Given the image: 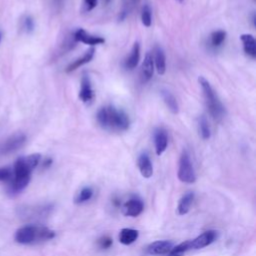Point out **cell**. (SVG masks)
<instances>
[{
	"label": "cell",
	"instance_id": "obj_8",
	"mask_svg": "<svg viewBox=\"0 0 256 256\" xmlns=\"http://www.w3.org/2000/svg\"><path fill=\"white\" fill-rule=\"evenodd\" d=\"M144 210L143 200L138 196L130 197L123 205H122V213L125 216L136 217L140 215Z\"/></svg>",
	"mask_w": 256,
	"mask_h": 256
},
{
	"label": "cell",
	"instance_id": "obj_29",
	"mask_svg": "<svg viewBox=\"0 0 256 256\" xmlns=\"http://www.w3.org/2000/svg\"><path fill=\"white\" fill-rule=\"evenodd\" d=\"M22 26H23V29L26 32H28V33L32 32L33 29H34V20H33V18L30 17V16L24 17L23 22H22Z\"/></svg>",
	"mask_w": 256,
	"mask_h": 256
},
{
	"label": "cell",
	"instance_id": "obj_5",
	"mask_svg": "<svg viewBox=\"0 0 256 256\" xmlns=\"http://www.w3.org/2000/svg\"><path fill=\"white\" fill-rule=\"evenodd\" d=\"M177 176L183 183L192 184L196 181V173L193 168L190 155L186 150H183L180 155Z\"/></svg>",
	"mask_w": 256,
	"mask_h": 256
},
{
	"label": "cell",
	"instance_id": "obj_10",
	"mask_svg": "<svg viewBox=\"0 0 256 256\" xmlns=\"http://www.w3.org/2000/svg\"><path fill=\"white\" fill-rule=\"evenodd\" d=\"M73 37H74L75 41H77V42H82V43H84V44L91 45V46L100 45V44H103V43L105 42V39H104L103 37L92 35V34L88 33L87 31H85V30L82 29V28L77 29V30L74 32V36H73Z\"/></svg>",
	"mask_w": 256,
	"mask_h": 256
},
{
	"label": "cell",
	"instance_id": "obj_24",
	"mask_svg": "<svg viewBox=\"0 0 256 256\" xmlns=\"http://www.w3.org/2000/svg\"><path fill=\"white\" fill-rule=\"evenodd\" d=\"M226 32L224 30H216L210 35V45L213 48H217L223 44L226 39Z\"/></svg>",
	"mask_w": 256,
	"mask_h": 256
},
{
	"label": "cell",
	"instance_id": "obj_33",
	"mask_svg": "<svg viewBox=\"0 0 256 256\" xmlns=\"http://www.w3.org/2000/svg\"><path fill=\"white\" fill-rule=\"evenodd\" d=\"M105 1V3H109L110 2V0H104Z\"/></svg>",
	"mask_w": 256,
	"mask_h": 256
},
{
	"label": "cell",
	"instance_id": "obj_2",
	"mask_svg": "<svg viewBox=\"0 0 256 256\" xmlns=\"http://www.w3.org/2000/svg\"><path fill=\"white\" fill-rule=\"evenodd\" d=\"M96 119L103 129L111 132H124L130 127L128 115L113 105L101 107L97 111Z\"/></svg>",
	"mask_w": 256,
	"mask_h": 256
},
{
	"label": "cell",
	"instance_id": "obj_17",
	"mask_svg": "<svg viewBox=\"0 0 256 256\" xmlns=\"http://www.w3.org/2000/svg\"><path fill=\"white\" fill-rule=\"evenodd\" d=\"M194 197H195L194 192L188 191L180 198L177 206V212L179 215H185L190 211Z\"/></svg>",
	"mask_w": 256,
	"mask_h": 256
},
{
	"label": "cell",
	"instance_id": "obj_4",
	"mask_svg": "<svg viewBox=\"0 0 256 256\" xmlns=\"http://www.w3.org/2000/svg\"><path fill=\"white\" fill-rule=\"evenodd\" d=\"M198 82L203 91V95H204L206 106L209 110V113L215 120H221L225 115V108L221 103V101L219 100L217 94L211 87L208 80L203 76H200L198 78Z\"/></svg>",
	"mask_w": 256,
	"mask_h": 256
},
{
	"label": "cell",
	"instance_id": "obj_31",
	"mask_svg": "<svg viewBox=\"0 0 256 256\" xmlns=\"http://www.w3.org/2000/svg\"><path fill=\"white\" fill-rule=\"evenodd\" d=\"M51 164H52V159L48 158V159H46V160L44 161V163H43V166H44L45 168H47V167H49Z\"/></svg>",
	"mask_w": 256,
	"mask_h": 256
},
{
	"label": "cell",
	"instance_id": "obj_23",
	"mask_svg": "<svg viewBox=\"0 0 256 256\" xmlns=\"http://www.w3.org/2000/svg\"><path fill=\"white\" fill-rule=\"evenodd\" d=\"M198 130H199V134L202 139L207 140L210 138V136H211L210 126H209L207 118L204 115H201L198 119Z\"/></svg>",
	"mask_w": 256,
	"mask_h": 256
},
{
	"label": "cell",
	"instance_id": "obj_26",
	"mask_svg": "<svg viewBox=\"0 0 256 256\" xmlns=\"http://www.w3.org/2000/svg\"><path fill=\"white\" fill-rule=\"evenodd\" d=\"M141 21L145 27H150L152 22V15H151V8L148 4H144L141 11Z\"/></svg>",
	"mask_w": 256,
	"mask_h": 256
},
{
	"label": "cell",
	"instance_id": "obj_7",
	"mask_svg": "<svg viewBox=\"0 0 256 256\" xmlns=\"http://www.w3.org/2000/svg\"><path fill=\"white\" fill-rule=\"evenodd\" d=\"M218 238V231L210 229L207 231H204L200 235H198L196 238L189 240L190 242V250H196L201 249L206 246H209L212 244L216 239Z\"/></svg>",
	"mask_w": 256,
	"mask_h": 256
},
{
	"label": "cell",
	"instance_id": "obj_28",
	"mask_svg": "<svg viewBox=\"0 0 256 256\" xmlns=\"http://www.w3.org/2000/svg\"><path fill=\"white\" fill-rule=\"evenodd\" d=\"M13 177L12 167H0V181L10 182Z\"/></svg>",
	"mask_w": 256,
	"mask_h": 256
},
{
	"label": "cell",
	"instance_id": "obj_1",
	"mask_svg": "<svg viewBox=\"0 0 256 256\" xmlns=\"http://www.w3.org/2000/svg\"><path fill=\"white\" fill-rule=\"evenodd\" d=\"M41 159L39 153H34L28 156H23L18 158L12 169L13 177L9 183L8 192L11 195H16L22 192L29 184L31 179L32 171L37 167Z\"/></svg>",
	"mask_w": 256,
	"mask_h": 256
},
{
	"label": "cell",
	"instance_id": "obj_35",
	"mask_svg": "<svg viewBox=\"0 0 256 256\" xmlns=\"http://www.w3.org/2000/svg\"><path fill=\"white\" fill-rule=\"evenodd\" d=\"M177 1H178V2H182L183 0H177Z\"/></svg>",
	"mask_w": 256,
	"mask_h": 256
},
{
	"label": "cell",
	"instance_id": "obj_32",
	"mask_svg": "<svg viewBox=\"0 0 256 256\" xmlns=\"http://www.w3.org/2000/svg\"><path fill=\"white\" fill-rule=\"evenodd\" d=\"M55 3H56L57 5H60V4L62 3V0H55Z\"/></svg>",
	"mask_w": 256,
	"mask_h": 256
},
{
	"label": "cell",
	"instance_id": "obj_12",
	"mask_svg": "<svg viewBox=\"0 0 256 256\" xmlns=\"http://www.w3.org/2000/svg\"><path fill=\"white\" fill-rule=\"evenodd\" d=\"M154 145L155 151L158 156L163 154L168 145V134L164 128H157L154 131Z\"/></svg>",
	"mask_w": 256,
	"mask_h": 256
},
{
	"label": "cell",
	"instance_id": "obj_11",
	"mask_svg": "<svg viewBox=\"0 0 256 256\" xmlns=\"http://www.w3.org/2000/svg\"><path fill=\"white\" fill-rule=\"evenodd\" d=\"M173 242L169 240H159L149 244L146 248V252L149 255H164L168 254L173 248Z\"/></svg>",
	"mask_w": 256,
	"mask_h": 256
},
{
	"label": "cell",
	"instance_id": "obj_13",
	"mask_svg": "<svg viewBox=\"0 0 256 256\" xmlns=\"http://www.w3.org/2000/svg\"><path fill=\"white\" fill-rule=\"evenodd\" d=\"M137 165L141 175L144 178H150L153 175V165L149 155L146 152H143L139 155L137 160Z\"/></svg>",
	"mask_w": 256,
	"mask_h": 256
},
{
	"label": "cell",
	"instance_id": "obj_22",
	"mask_svg": "<svg viewBox=\"0 0 256 256\" xmlns=\"http://www.w3.org/2000/svg\"><path fill=\"white\" fill-rule=\"evenodd\" d=\"M94 194V190L89 187V186H85L83 188L80 189L79 192H77V194L74 197V203L75 204H83L87 201H89Z\"/></svg>",
	"mask_w": 256,
	"mask_h": 256
},
{
	"label": "cell",
	"instance_id": "obj_36",
	"mask_svg": "<svg viewBox=\"0 0 256 256\" xmlns=\"http://www.w3.org/2000/svg\"><path fill=\"white\" fill-rule=\"evenodd\" d=\"M132 1H135V0H132Z\"/></svg>",
	"mask_w": 256,
	"mask_h": 256
},
{
	"label": "cell",
	"instance_id": "obj_9",
	"mask_svg": "<svg viewBox=\"0 0 256 256\" xmlns=\"http://www.w3.org/2000/svg\"><path fill=\"white\" fill-rule=\"evenodd\" d=\"M79 99L86 104H89L94 99V90L92 88L91 80L88 75H83L81 78L80 90H79Z\"/></svg>",
	"mask_w": 256,
	"mask_h": 256
},
{
	"label": "cell",
	"instance_id": "obj_15",
	"mask_svg": "<svg viewBox=\"0 0 256 256\" xmlns=\"http://www.w3.org/2000/svg\"><path fill=\"white\" fill-rule=\"evenodd\" d=\"M94 54H95V49L93 47L89 48L83 55L82 57H79L77 58L75 61H73L71 64H69L66 68V72H72L76 69H78L79 67H81L82 65H85L87 63H89L92 58L94 57Z\"/></svg>",
	"mask_w": 256,
	"mask_h": 256
},
{
	"label": "cell",
	"instance_id": "obj_19",
	"mask_svg": "<svg viewBox=\"0 0 256 256\" xmlns=\"http://www.w3.org/2000/svg\"><path fill=\"white\" fill-rule=\"evenodd\" d=\"M154 61L156 70L159 75H163L166 71V56L164 50L160 46H156L154 50Z\"/></svg>",
	"mask_w": 256,
	"mask_h": 256
},
{
	"label": "cell",
	"instance_id": "obj_3",
	"mask_svg": "<svg viewBox=\"0 0 256 256\" xmlns=\"http://www.w3.org/2000/svg\"><path fill=\"white\" fill-rule=\"evenodd\" d=\"M55 235L54 230L45 226L25 225L16 231L15 241L20 244H34L51 240Z\"/></svg>",
	"mask_w": 256,
	"mask_h": 256
},
{
	"label": "cell",
	"instance_id": "obj_14",
	"mask_svg": "<svg viewBox=\"0 0 256 256\" xmlns=\"http://www.w3.org/2000/svg\"><path fill=\"white\" fill-rule=\"evenodd\" d=\"M153 57L152 55L148 52L146 53L144 60L142 62L141 66V78L143 82H147L151 79L153 76V71H154V64H153Z\"/></svg>",
	"mask_w": 256,
	"mask_h": 256
},
{
	"label": "cell",
	"instance_id": "obj_25",
	"mask_svg": "<svg viewBox=\"0 0 256 256\" xmlns=\"http://www.w3.org/2000/svg\"><path fill=\"white\" fill-rule=\"evenodd\" d=\"M189 250H190V242L189 240H186L176 246H173L171 251L168 253V256H182Z\"/></svg>",
	"mask_w": 256,
	"mask_h": 256
},
{
	"label": "cell",
	"instance_id": "obj_27",
	"mask_svg": "<svg viewBox=\"0 0 256 256\" xmlns=\"http://www.w3.org/2000/svg\"><path fill=\"white\" fill-rule=\"evenodd\" d=\"M113 244V240L111 237L107 236V235H104L102 237H100L98 240H97V245L100 249L102 250H106V249H109Z\"/></svg>",
	"mask_w": 256,
	"mask_h": 256
},
{
	"label": "cell",
	"instance_id": "obj_30",
	"mask_svg": "<svg viewBox=\"0 0 256 256\" xmlns=\"http://www.w3.org/2000/svg\"><path fill=\"white\" fill-rule=\"evenodd\" d=\"M98 0H83V8L84 11H91L92 9H94L97 5Z\"/></svg>",
	"mask_w": 256,
	"mask_h": 256
},
{
	"label": "cell",
	"instance_id": "obj_16",
	"mask_svg": "<svg viewBox=\"0 0 256 256\" xmlns=\"http://www.w3.org/2000/svg\"><path fill=\"white\" fill-rule=\"evenodd\" d=\"M240 39L243 44L244 52L251 58L256 57V41L253 35L251 34H242Z\"/></svg>",
	"mask_w": 256,
	"mask_h": 256
},
{
	"label": "cell",
	"instance_id": "obj_20",
	"mask_svg": "<svg viewBox=\"0 0 256 256\" xmlns=\"http://www.w3.org/2000/svg\"><path fill=\"white\" fill-rule=\"evenodd\" d=\"M139 59H140V44L139 42H135L132 46L129 56L125 60V67L129 70L134 69L138 64Z\"/></svg>",
	"mask_w": 256,
	"mask_h": 256
},
{
	"label": "cell",
	"instance_id": "obj_34",
	"mask_svg": "<svg viewBox=\"0 0 256 256\" xmlns=\"http://www.w3.org/2000/svg\"><path fill=\"white\" fill-rule=\"evenodd\" d=\"M1 36H2V34H1V31H0V41H1Z\"/></svg>",
	"mask_w": 256,
	"mask_h": 256
},
{
	"label": "cell",
	"instance_id": "obj_21",
	"mask_svg": "<svg viewBox=\"0 0 256 256\" xmlns=\"http://www.w3.org/2000/svg\"><path fill=\"white\" fill-rule=\"evenodd\" d=\"M160 94H161V97H162L164 103L168 107V109L173 114H177L179 111V106H178V102H177L176 98L174 97V95L167 89H161Z\"/></svg>",
	"mask_w": 256,
	"mask_h": 256
},
{
	"label": "cell",
	"instance_id": "obj_6",
	"mask_svg": "<svg viewBox=\"0 0 256 256\" xmlns=\"http://www.w3.org/2000/svg\"><path fill=\"white\" fill-rule=\"evenodd\" d=\"M25 141H26V135L23 133H16L8 137L6 140L0 143V156L15 152L16 150H18L20 147L24 145Z\"/></svg>",
	"mask_w": 256,
	"mask_h": 256
},
{
	"label": "cell",
	"instance_id": "obj_18",
	"mask_svg": "<svg viewBox=\"0 0 256 256\" xmlns=\"http://www.w3.org/2000/svg\"><path fill=\"white\" fill-rule=\"evenodd\" d=\"M139 237V232L136 229L132 228H123L120 230L118 239L119 242L123 245H130L134 243Z\"/></svg>",
	"mask_w": 256,
	"mask_h": 256
}]
</instances>
